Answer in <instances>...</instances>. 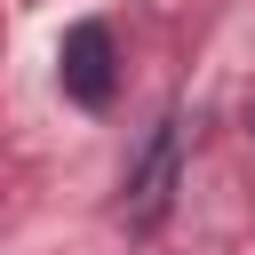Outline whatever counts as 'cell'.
Here are the masks:
<instances>
[{
    "label": "cell",
    "mask_w": 255,
    "mask_h": 255,
    "mask_svg": "<svg viewBox=\"0 0 255 255\" xmlns=\"http://www.w3.org/2000/svg\"><path fill=\"white\" fill-rule=\"evenodd\" d=\"M175 175H183V120H159L151 143H143V159L128 167V199H120L128 231H159V215L175 199Z\"/></svg>",
    "instance_id": "obj_1"
},
{
    "label": "cell",
    "mask_w": 255,
    "mask_h": 255,
    "mask_svg": "<svg viewBox=\"0 0 255 255\" xmlns=\"http://www.w3.org/2000/svg\"><path fill=\"white\" fill-rule=\"evenodd\" d=\"M56 80H64V96L80 104V112H104L112 104V88H120V48H112V24H72L64 32V48H56Z\"/></svg>",
    "instance_id": "obj_2"
}]
</instances>
